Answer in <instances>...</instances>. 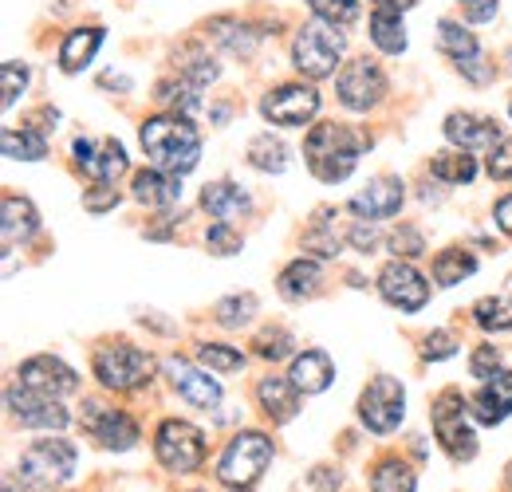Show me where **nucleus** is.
<instances>
[{"mask_svg": "<svg viewBox=\"0 0 512 492\" xmlns=\"http://www.w3.org/2000/svg\"><path fill=\"white\" fill-rule=\"evenodd\" d=\"M138 138H142L146 158L158 170L178 174V178L190 174L197 166V158H201V134H197V126L186 115H154V119L142 123Z\"/></svg>", "mask_w": 512, "mask_h": 492, "instance_id": "1", "label": "nucleus"}, {"mask_svg": "<svg viewBox=\"0 0 512 492\" xmlns=\"http://www.w3.org/2000/svg\"><path fill=\"white\" fill-rule=\"evenodd\" d=\"M154 99H158V103H166V107H170V115H186V119L201 107L197 87H193L190 79H166V83H158V87H154Z\"/></svg>", "mask_w": 512, "mask_h": 492, "instance_id": "37", "label": "nucleus"}, {"mask_svg": "<svg viewBox=\"0 0 512 492\" xmlns=\"http://www.w3.org/2000/svg\"><path fill=\"white\" fill-rule=\"evenodd\" d=\"M335 91H339V103L347 111H375L386 99V75L379 60H367V56H355L339 67V79H335Z\"/></svg>", "mask_w": 512, "mask_h": 492, "instance_id": "8", "label": "nucleus"}, {"mask_svg": "<svg viewBox=\"0 0 512 492\" xmlns=\"http://www.w3.org/2000/svg\"><path fill=\"white\" fill-rule=\"evenodd\" d=\"M91 370H95V378H99L107 390L127 394V390H138V386L150 382L154 359H150L142 347H134V343H123V339H119V343H103V347H95Z\"/></svg>", "mask_w": 512, "mask_h": 492, "instance_id": "4", "label": "nucleus"}, {"mask_svg": "<svg viewBox=\"0 0 512 492\" xmlns=\"http://www.w3.org/2000/svg\"><path fill=\"white\" fill-rule=\"evenodd\" d=\"M276 288H280V296H284V300H312V296H320L323 292L320 260H312V256H296V260L280 272Z\"/></svg>", "mask_w": 512, "mask_h": 492, "instance_id": "24", "label": "nucleus"}, {"mask_svg": "<svg viewBox=\"0 0 512 492\" xmlns=\"http://www.w3.org/2000/svg\"><path fill=\"white\" fill-rule=\"evenodd\" d=\"M489 178L497 182H512V138H501L493 150H489Z\"/></svg>", "mask_w": 512, "mask_h": 492, "instance_id": "46", "label": "nucleus"}, {"mask_svg": "<svg viewBox=\"0 0 512 492\" xmlns=\"http://www.w3.org/2000/svg\"><path fill=\"white\" fill-rule=\"evenodd\" d=\"M469 370H473V378H493L501 370V351L497 347H477L473 359H469Z\"/></svg>", "mask_w": 512, "mask_h": 492, "instance_id": "48", "label": "nucleus"}, {"mask_svg": "<svg viewBox=\"0 0 512 492\" xmlns=\"http://www.w3.org/2000/svg\"><path fill=\"white\" fill-rule=\"evenodd\" d=\"M209 36L229 52V56H253L256 48V36L260 32H253L249 24H241V20H233V16H217V20H209Z\"/></svg>", "mask_w": 512, "mask_h": 492, "instance_id": "30", "label": "nucleus"}, {"mask_svg": "<svg viewBox=\"0 0 512 492\" xmlns=\"http://www.w3.org/2000/svg\"><path fill=\"white\" fill-rule=\"evenodd\" d=\"M438 44H442V52H446L453 67L469 79V83H489L493 79V67H485V56H481V44H477V36L469 32V28H461V20H442L438 24Z\"/></svg>", "mask_w": 512, "mask_h": 492, "instance_id": "15", "label": "nucleus"}, {"mask_svg": "<svg viewBox=\"0 0 512 492\" xmlns=\"http://www.w3.org/2000/svg\"><path fill=\"white\" fill-rule=\"evenodd\" d=\"M446 138L457 150H493L501 142V126L497 119H485L473 111H453L446 119Z\"/></svg>", "mask_w": 512, "mask_h": 492, "instance_id": "19", "label": "nucleus"}, {"mask_svg": "<svg viewBox=\"0 0 512 492\" xmlns=\"http://www.w3.org/2000/svg\"><path fill=\"white\" fill-rule=\"evenodd\" d=\"M418 477L402 457H383L371 469V492H414Z\"/></svg>", "mask_w": 512, "mask_h": 492, "instance_id": "34", "label": "nucleus"}, {"mask_svg": "<svg viewBox=\"0 0 512 492\" xmlns=\"http://www.w3.org/2000/svg\"><path fill=\"white\" fill-rule=\"evenodd\" d=\"M16 378H20L24 386L40 390V394H52V398H64V394H75V390H79V374L67 367L64 359H56V355H36V359L20 363Z\"/></svg>", "mask_w": 512, "mask_h": 492, "instance_id": "17", "label": "nucleus"}, {"mask_svg": "<svg viewBox=\"0 0 512 492\" xmlns=\"http://www.w3.org/2000/svg\"><path fill=\"white\" fill-rule=\"evenodd\" d=\"M320 111V91L312 83H280L260 99V115L272 126H308Z\"/></svg>", "mask_w": 512, "mask_h": 492, "instance_id": "10", "label": "nucleus"}, {"mask_svg": "<svg viewBox=\"0 0 512 492\" xmlns=\"http://www.w3.org/2000/svg\"><path fill=\"white\" fill-rule=\"evenodd\" d=\"M233 492H249V489H233Z\"/></svg>", "mask_w": 512, "mask_h": 492, "instance_id": "54", "label": "nucleus"}, {"mask_svg": "<svg viewBox=\"0 0 512 492\" xmlns=\"http://www.w3.org/2000/svg\"><path fill=\"white\" fill-rule=\"evenodd\" d=\"M36 229H40V213L32 209V201L8 189L4 193V248L24 245Z\"/></svg>", "mask_w": 512, "mask_h": 492, "instance_id": "26", "label": "nucleus"}, {"mask_svg": "<svg viewBox=\"0 0 512 492\" xmlns=\"http://www.w3.org/2000/svg\"><path fill=\"white\" fill-rule=\"evenodd\" d=\"M371 44L386 52V56H402L406 52V24H402V12H390V8H375L371 12Z\"/></svg>", "mask_w": 512, "mask_h": 492, "instance_id": "29", "label": "nucleus"}, {"mask_svg": "<svg viewBox=\"0 0 512 492\" xmlns=\"http://www.w3.org/2000/svg\"><path fill=\"white\" fill-rule=\"evenodd\" d=\"M256 402H260V410H264L276 426H284V422H292L296 410H300V390H296L292 378L264 374V378L256 382Z\"/></svg>", "mask_w": 512, "mask_h": 492, "instance_id": "20", "label": "nucleus"}, {"mask_svg": "<svg viewBox=\"0 0 512 492\" xmlns=\"http://www.w3.org/2000/svg\"><path fill=\"white\" fill-rule=\"evenodd\" d=\"M24 87H28V67L8 60L4 63V107H12V103L24 95Z\"/></svg>", "mask_w": 512, "mask_h": 492, "instance_id": "47", "label": "nucleus"}, {"mask_svg": "<svg viewBox=\"0 0 512 492\" xmlns=\"http://www.w3.org/2000/svg\"><path fill=\"white\" fill-rule=\"evenodd\" d=\"M71 154H75V166L99 185H115L130 166L123 142L115 138H75Z\"/></svg>", "mask_w": 512, "mask_h": 492, "instance_id": "13", "label": "nucleus"}, {"mask_svg": "<svg viewBox=\"0 0 512 492\" xmlns=\"http://www.w3.org/2000/svg\"><path fill=\"white\" fill-rule=\"evenodd\" d=\"M402 197L406 193H402L398 178H375V182H367V189H359L351 197V213L359 221H386V217H394L402 209Z\"/></svg>", "mask_w": 512, "mask_h": 492, "instance_id": "18", "label": "nucleus"}, {"mask_svg": "<svg viewBox=\"0 0 512 492\" xmlns=\"http://www.w3.org/2000/svg\"><path fill=\"white\" fill-rule=\"evenodd\" d=\"M343 60V32L335 24H323L312 20L304 24L296 36H292V67L304 75V79H327L335 75V67Z\"/></svg>", "mask_w": 512, "mask_h": 492, "instance_id": "3", "label": "nucleus"}, {"mask_svg": "<svg viewBox=\"0 0 512 492\" xmlns=\"http://www.w3.org/2000/svg\"><path fill=\"white\" fill-rule=\"evenodd\" d=\"M154 453H158L162 469L193 473L205 461V433L190 422H182V418H166L154 433Z\"/></svg>", "mask_w": 512, "mask_h": 492, "instance_id": "9", "label": "nucleus"}, {"mask_svg": "<svg viewBox=\"0 0 512 492\" xmlns=\"http://www.w3.org/2000/svg\"><path fill=\"white\" fill-rule=\"evenodd\" d=\"M213 315H217V323H221V327H245V323L256 315V296H253V292H245V296L221 300Z\"/></svg>", "mask_w": 512, "mask_h": 492, "instance_id": "43", "label": "nucleus"}, {"mask_svg": "<svg viewBox=\"0 0 512 492\" xmlns=\"http://www.w3.org/2000/svg\"><path fill=\"white\" fill-rule=\"evenodd\" d=\"M457 8L469 24H489L497 16V0H457Z\"/></svg>", "mask_w": 512, "mask_h": 492, "instance_id": "49", "label": "nucleus"}, {"mask_svg": "<svg viewBox=\"0 0 512 492\" xmlns=\"http://www.w3.org/2000/svg\"><path fill=\"white\" fill-rule=\"evenodd\" d=\"M288 378L296 382L300 394H320V390L331 386V378H335L331 355H327V351H304V355H296V359H292V370H288Z\"/></svg>", "mask_w": 512, "mask_h": 492, "instance_id": "27", "label": "nucleus"}, {"mask_svg": "<svg viewBox=\"0 0 512 492\" xmlns=\"http://www.w3.org/2000/svg\"><path fill=\"white\" fill-rule=\"evenodd\" d=\"M430 174L446 185H469L477 178V158H473V150H442V154H434Z\"/></svg>", "mask_w": 512, "mask_h": 492, "instance_id": "31", "label": "nucleus"}, {"mask_svg": "<svg viewBox=\"0 0 512 492\" xmlns=\"http://www.w3.org/2000/svg\"><path fill=\"white\" fill-rule=\"evenodd\" d=\"M457 351V343H453V335L449 331H434V335H426V347H422V355L430 359V363H438V359H449Z\"/></svg>", "mask_w": 512, "mask_h": 492, "instance_id": "50", "label": "nucleus"}, {"mask_svg": "<svg viewBox=\"0 0 512 492\" xmlns=\"http://www.w3.org/2000/svg\"><path fill=\"white\" fill-rule=\"evenodd\" d=\"M197 359H201V367L221 370V374H233V370L245 367V351L241 347H229V343H201L197 347Z\"/></svg>", "mask_w": 512, "mask_h": 492, "instance_id": "40", "label": "nucleus"}, {"mask_svg": "<svg viewBox=\"0 0 512 492\" xmlns=\"http://www.w3.org/2000/svg\"><path fill=\"white\" fill-rule=\"evenodd\" d=\"M130 193H134V201H142L150 209H170V205L182 201V182H178V174H166V170L150 166V170H138L134 174Z\"/></svg>", "mask_w": 512, "mask_h": 492, "instance_id": "23", "label": "nucleus"}, {"mask_svg": "<svg viewBox=\"0 0 512 492\" xmlns=\"http://www.w3.org/2000/svg\"><path fill=\"white\" fill-rule=\"evenodd\" d=\"M359 150H363V138L343 123L312 126V130H308V138H304L308 170L327 185L351 178V170L359 166Z\"/></svg>", "mask_w": 512, "mask_h": 492, "instance_id": "2", "label": "nucleus"}, {"mask_svg": "<svg viewBox=\"0 0 512 492\" xmlns=\"http://www.w3.org/2000/svg\"><path fill=\"white\" fill-rule=\"evenodd\" d=\"M473 323L481 331H512V296H485L473 304Z\"/></svg>", "mask_w": 512, "mask_h": 492, "instance_id": "38", "label": "nucleus"}, {"mask_svg": "<svg viewBox=\"0 0 512 492\" xmlns=\"http://www.w3.org/2000/svg\"><path fill=\"white\" fill-rule=\"evenodd\" d=\"M4 402H8V414H12L20 426H32V430H64L67 422H71V414L60 406V398L40 394V390L24 386L20 378L8 386Z\"/></svg>", "mask_w": 512, "mask_h": 492, "instance_id": "11", "label": "nucleus"}, {"mask_svg": "<svg viewBox=\"0 0 512 492\" xmlns=\"http://www.w3.org/2000/svg\"><path fill=\"white\" fill-rule=\"evenodd\" d=\"M99 44H103V28H75V32H67L64 48H60V71H67V75L83 71L87 63L95 60Z\"/></svg>", "mask_w": 512, "mask_h": 492, "instance_id": "28", "label": "nucleus"}, {"mask_svg": "<svg viewBox=\"0 0 512 492\" xmlns=\"http://www.w3.org/2000/svg\"><path fill=\"white\" fill-rule=\"evenodd\" d=\"M249 166L260 170V174H280L288 166V146L272 134H256L249 142Z\"/></svg>", "mask_w": 512, "mask_h": 492, "instance_id": "36", "label": "nucleus"}, {"mask_svg": "<svg viewBox=\"0 0 512 492\" xmlns=\"http://www.w3.org/2000/svg\"><path fill=\"white\" fill-rule=\"evenodd\" d=\"M493 217H497V225H501V233H509V237H512V193H505V197L497 201V209H493Z\"/></svg>", "mask_w": 512, "mask_h": 492, "instance_id": "52", "label": "nucleus"}, {"mask_svg": "<svg viewBox=\"0 0 512 492\" xmlns=\"http://www.w3.org/2000/svg\"><path fill=\"white\" fill-rule=\"evenodd\" d=\"M379 292H383L386 304L398 311H422L426 300H430L426 276L414 264H406V260H390L379 272Z\"/></svg>", "mask_w": 512, "mask_h": 492, "instance_id": "14", "label": "nucleus"}, {"mask_svg": "<svg viewBox=\"0 0 512 492\" xmlns=\"http://www.w3.org/2000/svg\"><path fill=\"white\" fill-rule=\"evenodd\" d=\"M174 63H178V75H182V79H190L193 87H209V83L221 75L217 60H213L201 44H186V48H178Z\"/></svg>", "mask_w": 512, "mask_h": 492, "instance_id": "33", "label": "nucleus"}, {"mask_svg": "<svg viewBox=\"0 0 512 492\" xmlns=\"http://www.w3.org/2000/svg\"><path fill=\"white\" fill-rule=\"evenodd\" d=\"M268 461H272V441L264 437V433H237L229 445H225V453H221V465H217V477L225 481V485H233V489H249L256 477L268 469Z\"/></svg>", "mask_w": 512, "mask_h": 492, "instance_id": "6", "label": "nucleus"}, {"mask_svg": "<svg viewBox=\"0 0 512 492\" xmlns=\"http://www.w3.org/2000/svg\"><path fill=\"white\" fill-rule=\"evenodd\" d=\"M434 433L453 461H469L477 453V437L469 426V402L461 398V390H442L434 398Z\"/></svg>", "mask_w": 512, "mask_h": 492, "instance_id": "7", "label": "nucleus"}, {"mask_svg": "<svg viewBox=\"0 0 512 492\" xmlns=\"http://www.w3.org/2000/svg\"><path fill=\"white\" fill-rule=\"evenodd\" d=\"M390 248H394V256L414 260V256H422V252H426V237H422L414 225H398V229H394V237H390Z\"/></svg>", "mask_w": 512, "mask_h": 492, "instance_id": "45", "label": "nucleus"}, {"mask_svg": "<svg viewBox=\"0 0 512 492\" xmlns=\"http://www.w3.org/2000/svg\"><path fill=\"white\" fill-rule=\"evenodd\" d=\"M512 414V370H497L493 378H485V386L473 398V418L485 426H497Z\"/></svg>", "mask_w": 512, "mask_h": 492, "instance_id": "22", "label": "nucleus"}, {"mask_svg": "<svg viewBox=\"0 0 512 492\" xmlns=\"http://www.w3.org/2000/svg\"><path fill=\"white\" fill-rule=\"evenodd\" d=\"M509 115H512V103H509Z\"/></svg>", "mask_w": 512, "mask_h": 492, "instance_id": "55", "label": "nucleus"}, {"mask_svg": "<svg viewBox=\"0 0 512 492\" xmlns=\"http://www.w3.org/2000/svg\"><path fill=\"white\" fill-rule=\"evenodd\" d=\"M331 217H339V209H320L312 217V233L304 237V245L320 256H339V248H343V237L331 229Z\"/></svg>", "mask_w": 512, "mask_h": 492, "instance_id": "39", "label": "nucleus"}, {"mask_svg": "<svg viewBox=\"0 0 512 492\" xmlns=\"http://www.w3.org/2000/svg\"><path fill=\"white\" fill-rule=\"evenodd\" d=\"M4 154H8V158H20V162H40V158L48 154V134L36 130L32 123H24L20 130L8 126V130H4Z\"/></svg>", "mask_w": 512, "mask_h": 492, "instance_id": "32", "label": "nucleus"}, {"mask_svg": "<svg viewBox=\"0 0 512 492\" xmlns=\"http://www.w3.org/2000/svg\"><path fill=\"white\" fill-rule=\"evenodd\" d=\"M201 209H205L209 217H217V221H237V217H245V213L253 209V201H249V193H245L241 185L209 182L201 189Z\"/></svg>", "mask_w": 512, "mask_h": 492, "instance_id": "25", "label": "nucleus"}, {"mask_svg": "<svg viewBox=\"0 0 512 492\" xmlns=\"http://www.w3.org/2000/svg\"><path fill=\"white\" fill-rule=\"evenodd\" d=\"M292 335L284 331V327H264L260 335L253 339V351L260 359H268V363H280V359H288L292 355Z\"/></svg>", "mask_w": 512, "mask_h": 492, "instance_id": "42", "label": "nucleus"}, {"mask_svg": "<svg viewBox=\"0 0 512 492\" xmlns=\"http://www.w3.org/2000/svg\"><path fill=\"white\" fill-rule=\"evenodd\" d=\"M402 414H406V390H402V382L398 378H375L363 394H359V418H363V426L375 433H390L398 422H402Z\"/></svg>", "mask_w": 512, "mask_h": 492, "instance_id": "12", "label": "nucleus"}, {"mask_svg": "<svg viewBox=\"0 0 512 492\" xmlns=\"http://www.w3.org/2000/svg\"><path fill=\"white\" fill-rule=\"evenodd\" d=\"M83 205H87L91 213H103V209H115V205H119V189H111V185H95L91 193H83Z\"/></svg>", "mask_w": 512, "mask_h": 492, "instance_id": "51", "label": "nucleus"}, {"mask_svg": "<svg viewBox=\"0 0 512 492\" xmlns=\"http://www.w3.org/2000/svg\"><path fill=\"white\" fill-rule=\"evenodd\" d=\"M375 8H390V12H410L418 0H371Z\"/></svg>", "mask_w": 512, "mask_h": 492, "instance_id": "53", "label": "nucleus"}, {"mask_svg": "<svg viewBox=\"0 0 512 492\" xmlns=\"http://www.w3.org/2000/svg\"><path fill=\"white\" fill-rule=\"evenodd\" d=\"M16 473L24 477V485L32 489H52V485H64L67 477L75 473V445L71 441H36L20 453V465Z\"/></svg>", "mask_w": 512, "mask_h": 492, "instance_id": "5", "label": "nucleus"}, {"mask_svg": "<svg viewBox=\"0 0 512 492\" xmlns=\"http://www.w3.org/2000/svg\"><path fill=\"white\" fill-rule=\"evenodd\" d=\"M241 233L233 229V221H217V225H209V233H205V248L213 252V256H233V252H241Z\"/></svg>", "mask_w": 512, "mask_h": 492, "instance_id": "44", "label": "nucleus"}, {"mask_svg": "<svg viewBox=\"0 0 512 492\" xmlns=\"http://www.w3.org/2000/svg\"><path fill=\"white\" fill-rule=\"evenodd\" d=\"M312 16L323 24H335V28H347L359 20V0H308Z\"/></svg>", "mask_w": 512, "mask_h": 492, "instance_id": "41", "label": "nucleus"}, {"mask_svg": "<svg viewBox=\"0 0 512 492\" xmlns=\"http://www.w3.org/2000/svg\"><path fill=\"white\" fill-rule=\"evenodd\" d=\"M83 430L91 433L103 449H130L138 441V422L127 410L103 406V402H83Z\"/></svg>", "mask_w": 512, "mask_h": 492, "instance_id": "16", "label": "nucleus"}, {"mask_svg": "<svg viewBox=\"0 0 512 492\" xmlns=\"http://www.w3.org/2000/svg\"><path fill=\"white\" fill-rule=\"evenodd\" d=\"M430 272H434V284H461L465 276H473L477 272V256L473 252H465V248H446V252H438L434 256V264H430Z\"/></svg>", "mask_w": 512, "mask_h": 492, "instance_id": "35", "label": "nucleus"}, {"mask_svg": "<svg viewBox=\"0 0 512 492\" xmlns=\"http://www.w3.org/2000/svg\"><path fill=\"white\" fill-rule=\"evenodd\" d=\"M170 370V382H174V390L190 402V406H201V410H213L217 402H221V386H217V378H209L205 370L190 367V363H182V359H170L166 363Z\"/></svg>", "mask_w": 512, "mask_h": 492, "instance_id": "21", "label": "nucleus"}]
</instances>
